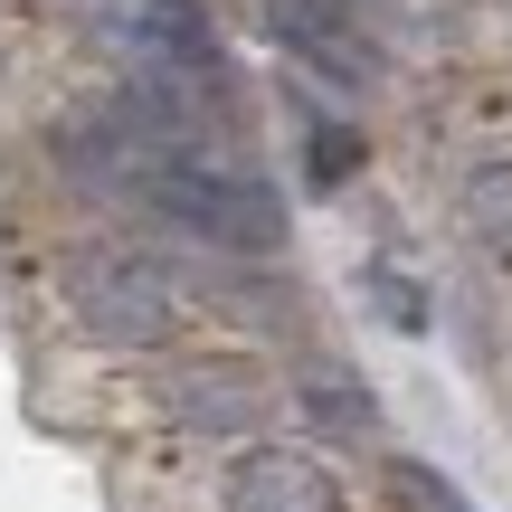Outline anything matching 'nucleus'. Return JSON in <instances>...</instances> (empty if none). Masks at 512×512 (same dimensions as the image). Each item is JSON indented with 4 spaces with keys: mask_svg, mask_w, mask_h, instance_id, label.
Segmentation results:
<instances>
[{
    "mask_svg": "<svg viewBox=\"0 0 512 512\" xmlns=\"http://www.w3.org/2000/svg\"><path fill=\"white\" fill-rule=\"evenodd\" d=\"M389 503H399V512H475L437 465H418V456H389Z\"/></svg>",
    "mask_w": 512,
    "mask_h": 512,
    "instance_id": "6e6552de",
    "label": "nucleus"
},
{
    "mask_svg": "<svg viewBox=\"0 0 512 512\" xmlns=\"http://www.w3.org/2000/svg\"><path fill=\"white\" fill-rule=\"evenodd\" d=\"M162 408L181 427H200V437H247V427L266 418V380H256L247 361H181L162 380Z\"/></svg>",
    "mask_w": 512,
    "mask_h": 512,
    "instance_id": "20e7f679",
    "label": "nucleus"
},
{
    "mask_svg": "<svg viewBox=\"0 0 512 512\" xmlns=\"http://www.w3.org/2000/svg\"><path fill=\"white\" fill-rule=\"evenodd\" d=\"M67 304H76V323H86L95 342H114V351H162L171 332H181V285H171V266L143 256V247H86L67 266Z\"/></svg>",
    "mask_w": 512,
    "mask_h": 512,
    "instance_id": "f03ea898",
    "label": "nucleus"
},
{
    "mask_svg": "<svg viewBox=\"0 0 512 512\" xmlns=\"http://www.w3.org/2000/svg\"><path fill=\"white\" fill-rule=\"evenodd\" d=\"M266 19L294 48V67L332 76V86H370V76H380V48H370V29H361L351 0H266Z\"/></svg>",
    "mask_w": 512,
    "mask_h": 512,
    "instance_id": "7ed1b4c3",
    "label": "nucleus"
},
{
    "mask_svg": "<svg viewBox=\"0 0 512 512\" xmlns=\"http://www.w3.org/2000/svg\"><path fill=\"white\" fill-rule=\"evenodd\" d=\"M304 418L323 427V437H380V408L351 380H304Z\"/></svg>",
    "mask_w": 512,
    "mask_h": 512,
    "instance_id": "0eeeda50",
    "label": "nucleus"
},
{
    "mask_svg": "<svg viewBox=\"0 0 512 512\" xmlns=\"http://www.w3.org/2000/svg\"><path fill=\"white\" fill-rule=\"evenodd\" d=\"M304 162H313V181H342V171L361 162L351 124H332V114H304Z\"/></svg>",
    "mask_w": 512,
    "mask_h": 512,
    "instance_id": "1a4fd4ad",
    "label": "nucleus"
},
{
    "mask_svg": "<svg viewBox=\"0 0 512 512\" xmlns=\"http://www.w3.org/2000/svg\"><path fill=\"white\" fill-rule=\"evenodd\" d=\"M351 10H361V19H370V10H399V0H351Z\"/></svg>",
    "mask_w": 512,
    "mask_h": 512,
    "instance_id": "9d476101",
    "label": "nucleus"
},
{
    "mask_svg": "<svg viewBox=\"0 0 512 512\" xmlns=\"http://www.w3.org/2000/svg\"><path fill=\"white\" fill-rule=\"evenodd\" d=\"M456 219H465V238H475L484 256H503L512 266V162H475L456 181Z\"/></svg>",
    "mask_w": 512,
    "mask_h": 512,
    "instance_id": "423d86ee",
    "label": "nucleus"
},
{
    "mask_svg": "<svg viewBox=\"0 0 512 512\" xmlns=\"http://www.w3.org/2000/svg\"><path fill=\"white\" fill-rule=\"evenodd\" d=\"M228 512H342V484L294 446H247L228 465Z\"/></svg>",
    "mask_w": 512,
    "mask_h": 512,
    "instance_id": "39448f33",
    "label": "nucleus"
},
{
    "mask_svg": "<svg viewBox=\"0 0 512 512\" xmlns=\"http://www.w3.org/2000/svg\"><path fill=\"white\" fill-rule=\"evenodd\" d=\"M67 19L114 57V67H133L143 86L228 95V57H219V38H209L200 0H67Z\"/></svg>",
    "mask_w": 512,
    "mask_h": 512,
    "instance_id": "f257e3e1",
    "label": "nucleus"
}]
</instances>
